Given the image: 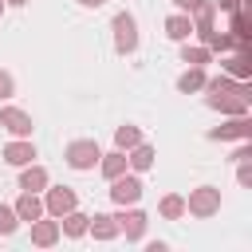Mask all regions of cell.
<instances>
[{
    "label": "cell",
    "instance_id": "23",
    "mask_svg": "<svg viewBox=\"0 0 252 252\" xmlns=\"http://www.w3.org/2000/svg\"><path fill=\"white\" fill-rule=\"evenodd\" d=\"M181 213H185V201H181V197H165V201H161V217H169V220H177Z\"/></svg>",
    "mask_w": 252,
    "mask_h": 252
},
{
    "label": "cell",
    "instance_id": "11",
    "mask_svg": "<svg viewBox=\"0 0 252 252\" xmlns=\"http://www.w3.org/2000/svg\"><path fill=\"white\" fill-rule=\"evenodd\" d=\"M55 240H59V224H55V220H39V217H35V220H32V244L51 248Z\"/></svg>",
    "mask_w": 252,
    "mask_h": 252
},
{
    "label": "cell",
    "instance_id": "27",
    "mask_svg": "<svg viewBox=\"0 0 252 252\" xmlns=\"http://www.w3.org/2000/svg\"><path fill=\"white\" fill-rule=\"evenodd\" d=\"M173 4H177L181 12H197V8H201V4H209V0H173Z\"/></svg>",
    "mask_w": 252,
    "mask_h": 252
},
{
    "label": "cell",
    "instance_id": "30",
    "mask_svg": "<svg viewBox=\"0 0 252 252\" xmlns=\"http://www.w3.org/2000/svg\"><path fill=\"white\" fill-rule=\"evenodd\" d=\"M8 4H28V0H8Z\"/></svg>",
    "mask_w": 252,
    "mask_h": 252
},
{
    "label": "cell",
    "instance_id": "24",
    "mask_svg": "<svg viewBox=\"0 0 252 252\" xmlns=\"http://www.w3.org/2000/svg\"><path fill=\"white\" fill-rule=\"evenodd\" d=\"M16 224H20V217H16V209H8V205H0V232L8 236V232H16Z\"/></svg>",
    "mask_w": 252,
    "mask_h": 252
},
{
    "label": "cell",
    "instance_id": "19",
    "mask_svg": "<svg viewBox=\"0 0 252 252\" xmlns=\"http://www.w3.org/2000/svg\"><path fill=\"white\" fill-rule=\"evenodd\" d=\"M201 87H205V71H201V67H189V71L177 79V91H181V94H193V91H201Z\"/></svg>",
    "mask_w": 252,
    "mask_h": 252
},
{
    "label": "cell",
    "instance_id": "2",
    "mask_svg": "<svg viewBox=\"0 0 252 252\" xmlns=\"http://www.w3.org/2000/svg\"><path fill=\"white\" fill-rule=\"evenodd\" d=\"M114 47H118V55H134L138 51V24H134L130 12L114 16Z\"/></svg>",
    "mask_w": 252,
    "mask_h": 252
},
{
    "label": "cell",
    "instance_id": "3",
    "mask_svg": "<svg viewBox=\"0 0 252 252\" xmlns=\"http://www.w3.org/2000/svg\"><path fill=\"white\" fill-rule=\"evenodd\" d=\"M110 201H114V205H122V209H126V205H138V201H142V181H138V177L118 173V177L110 181Z\"/></svg>",
    "mask_w": 252,
    "mask_h": 252
},
{
    "label": "cell",
    "instance_id": "22",
    "mask_svg": "<svg viewBox=\"0 0 252 252\" xmlns=\"http://www.w3.org/2000/svg\"><path fill=\"white\" fill-rule=\"evenodd\" d=\"M126 161H130V165H134V169H150V165H154V150H150V146H142V142H138V146H134V154H130V158H126Z\"/></svg>",
    "mask_w": 252,
    "mask_h": 252
},
{
    "label": "cell",
    "instance_id": "4",
    "mask_svg": "<svg viewBox=\"0 0 252 252\" xmlns=\"http://www.w3.org/2000/svg\"><path fill=\"white\" fill-rule=\"evenodd\" d=\"M185 209H189L193 217H213V213L220 209V189H213V185H201V189H193Z\"/></svg>",
    "mask_w": 252,
    "mask_h": 252
},
{
    "label": "cell",
    "instance_id": "31",
    "mask_svg": "<svg viewBox=\"0 0 252 252\" xmlns=\"http://www.w3.org/2000/svg\"><path fill=\"white\" fill-rule=\"evenodd\" d=\"M0 16H4V0H0Z\"/></svg>",
    "mask_w": 252,
    "mask_h": 252
},
{
    "label": "cell",
    "instance_id": "25",
    "mask_svg": "<svg viewBox=\"0 0 252 252\" xmlns=\"http://www.w3.org/2000/svg\"><path fill=\"white\" fill-rule=\"evenodd\" d=\"M240 161H244V165H240L236 181H240V185H252V165H248V158H240Z\"/></svg>",
    "mask_w": 252,
    "mask_h": 252
},
{
    "label": "cell",
    "instance_id": "16",
    "mask_svg": "<svg viewBox=\"0 0 252 252\" xmlns=\"http://www.w3.org/2000/svg\"><path fill=\"white\" fill-rule=\"evenodd\" d=\"M98 165H102V177H106V181H114L118 173H126V154H122V150H114V154L98 158Z\"/></svg>",
    "mask_w": 252,
    "mask_h": 252
},
{
    "label": "cell",
    "instance_id": "17",
    "mask_svg": "<svg viewBox=\"0 0 252 252\" xmlns=\"http://www.w3.org/2000/svg\"><path fill=\"white\" fill-rule=\"evenodd\" d=\"M59 220H63V232H67V236H83L91 217H87V213H79V209H71V213H63Z\"/></svg>",
    "mask_w": 252,
    "mask_h": 252
},
{
    "label": "cell",
    "instance_id": "7",
    "mask_svg": "<svg viewBox=\"0 0 252 252\" xmlns=\"http://www.w3.org/2000/svg\"><path fill=\"white\" fill-rule=\"evenodd\" d=\"M43 209H47L51 217H63V213H71V209H75V189H67V185H55V189H47V201H43Z\"/></svg>",
    "mask_w": 252,
    "mask_h": 252
},
{
    "label": "cell",
    "instance_id": "21",
    "mask_svg": "<svg viewBox=\"0 0 252 252\" xmlns=\"http://www.w3.org/2000/svg\"><path fill=\"white\" fill-rule=\"evenodd\" d=\"M209 55H213L209 47H189V43L181 47V59H185L189 67H205V63H209Z\"/></svg>",
    "mask_w": 252,
    "mask_h": 252
},
{
    "label": "cell",
    "instance_id": "26",
    "mask_svg": "<svg viewBox=\"0 0 252 252\" xmlns=\"http://www.w3.org/2000/svg\"><path fill=\"white\" fill-rule=\"evenodd\" d=\"M0 98H12V75L0 71Z\"/></svg>",
    "mask_w": 252,
    "mask_h": 252
},
{
    "label": "cell",
    "instance_id": "9",
    "mask_svg": "<svg viewBox=\"0 0 252 252\" xmlns=\"http://www.w3.org/2000/svg\"><path fill=\"white\" fill-rule=\"evenodd\" d=\"M114 220H118V232H126V240H142V232H146V213L142 209H130Z\"/></svg>",
    "mask_w": 252,
    "mask_h": 252
},
{
    "label": "cell",
    "instance_id": "18",
    "mask_svg": "<svg viewBox=\"0 0 252 252\" xmlns=\"http://www.w3.org/2000/svg\"><path fill=\"white\" fill-rule=\"evenodd\" d=\"M228 71H232L236 79H248V75H252V55H248V43H244V47L228 59Z\"/></svg>",
    "mask_w": 252,
    "mask_h": 252
},
{
    "label": "cell",
    "instance_id": "14",
    "mask_svg": "<svg viewBox=\"0 0 252 252\" xmlns=\"http://www.w3.org/2000/svg\"><path fill=\"white\" fill-rule=\"evenodd\" d=\"M165 35H169V39H177V43H181V39H189V35H193V20H189V12L169 16V20H165Z\"/></svg>",
    "mask_w": 252,
    "mask_h": 252
},
{
    "label": "cell",
    "instance_id": "15",
    "mask_svg": "<svg viewBox=\"0 0 252 252\" xmlns=\"http://www.w3.org/2000/svg\"><path fill=\"white\" fill-rule=\"evenodd\" d=\"M16 217H20V220H35V217H43V201H39L35 193L24 189V197L16 201Z\"/></svg>",
    "mask_w": 252,
    "mask_h": 252
},
{
    "label": "cell",
    "instance_id": "10",
    "mask_svg": "<svg viewBox=\"0 0 252 252\" xmlns=\"http://www.w3.org/2000/svg\"><path fill=\"white\" fill-rule=\"evenodd\" d=\"M87 232H94V240H114V236H118V220L106 217V213H94V217L87 220Z\"/></svg>",
    "mask_w": 252,
    "mask_h": 252
},
{
    "label": "cell",
    "instance_id": "28",
    "mask_svg": "<svg viewBox=\"0 0 252 252\" xmlns=\"http://www.w3.org/2000/svg\"><path fill=\"white\" fill-rule=\"evenodd\" d=\"M217 4H220L224 12H236V8H240V0H217Z\"/></svg>",
    "mask_w": 252,
    "mask_h": 252
},
{
    "label": "cell",
    "instance_id": "13",
    "mask_svg": "<svg viewBox=\"0 0 252 252\" xmlns=\"http://www.w3.org/2000/svg\"><path fill=\"white\" fill-rule=\"evenodd\" d=\"M20 169H24V173H20V189L39 193V189L47 185V169H43V165H32V161H28V165H20Z\"/></svg>",
    "mask_w": 252,
    "mask_h": 252
},
{
    "label": "cell",
    "instance_id": "8",
    "mask_svg": "<svg viewBox=\"0 0 252 252\" xmlns=\"http://www.w3.org/2000/svg\"><path fill=\"white\" fill-rule=\"evenodd\" d=\"M0 126H4L8 134H16V138H28V134H32V118H28L24 110H16V106H4V110H0Z\"/></svg>",
    "mask_w": 252,
    "mask_h": 252
},
{
    "label": "cell",
    "instance_id": "6",
    "mask_svg": "<svg viewBox=\"0 0 252 252\" xmlns=\"http://www.w3.org/2000/svg\"><path fill=\"white\" fill-rule=\"evenodd\" d=\"M252 102V91H240V94H209V106L213 110H224V114H244Z\"/></svg>",
    "mask_w": 252,
    "mask_h": 252
},
{
    "label": "cell",
    "instance_id": "5",
    "mask_svg": "<svg viewBox=\"0 0 252 252\" xmlns=\"http://www.w3.org/2000/svg\"><path fill=\"white\" fill-rule=\"evenodd\" d=\"M209 138H213V142H228V138H240V142H248V138H252V122H248L244 114H232V122H228V126H217V130H209Z\"/></svg>",
    "mask_w": 252,
    "mask_h": 252
},
{
    "label": "cell",
    "instance_id": "1",
    "mask_svg": "<svg viewBox=\"0 0 252 252\" xmlns=\"http://www.w3.org/2000/svg\"><path fill=\"white\" fill-rule=\"evenodd\" d=\"M63 158H67V165H71V169H94L102 154H98V142H94V138H79V142H71V146H67V154H63Z\"/></svg>",
    "mask_w": 252,
    "mask_h": 252
},
{
    "label": "cell",
    "instance_id": "29",
    "mask_svg": "<svg viewBox=\"0 0 252 252\" xmlns=\"http://www.w3.org/2000/svg\"><path fill=\"white\" fill-rule=\"evenodd\" d=\"M79 4H83V8H102L106 0H79Z\"/></svg>",
    "mask_w": 252,
    "mask_h": 252
},
{
    "label": "cell",
    "instance_id": "12",
    "mask_svg": "<svg viewBox=\"0 0 252 252\" xmlns=\"http://www.w3.org/2000/svg\"><path fill=\"white\" fill-rule=\"evenodd\" d=\"M32 158H35V146H32V142H24V138L4 146V161H8V165H28Z\"/></svg>",
    "mask_w": 252,
    "mask_h": 252
},
{
    "label": "cell",
    "instance_id": "20",
    "mask_svg": "<svg viewBox=\"0 0 252 252\" xmlns=\"http://www.w3.org/2000/svg\"><path fill=\"white\" fill-rule=\"evenodd\" d=\"M114 142H118V150H134V146L142 142V130H138V126H118V130H114Z\"/></svg>",
    "mask_w": 252,
    "mask_h": 252
}]
</instances>
